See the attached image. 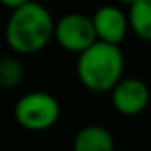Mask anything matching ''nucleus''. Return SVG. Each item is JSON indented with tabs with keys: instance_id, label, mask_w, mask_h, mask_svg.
Masks as SVG:
<instances>
[{
	"instance_id": "1",
	"label": "nucleus",
	"mask_w": 151,
	"mask_h": 151,
	"mask_svg": "<svg viewBox=\"0 0 151 151\" xmlns=\"http://www.w3.org/2000/svg\"><path fill=\"white\" fill-rule=\"evenodd\" d=\"M55 19L51 12L39 2L30 0L11 16L5 25V40L14 53L34 55L42 51L53 39Z\"/></svg>"
},
{
	"instance_id": "2",
	"label": "nucleus",
	"mask_w": 151,
	"mask_h": 151,
	"mask_svg": "<svg viewBox=\"0 0 151 151\" xmlns=\"http://www.w3.org/2000/svg\"><path fill=\"white\" fill-rule=\"evenodd\" d=\"M125 56L119 46L95 42L77 55L76 74L81 84L91 93H111L123 79Z\"/></svg>"
},
{
	"instance_id": "3",
	"label": "nucleus",
	"mask_w": 151,
	"mask_h": 151,
	"mask_svg": "<svg viewBox=\"0 0 151 151\" xmlns=\"http://www.w3.org/2000/svg\"><path fill=\"white\" fill-rule=\"evenodd\" d=\"M60 118L58 100L46 91H32L23 95L14 106V119L30 132L51 128Z\"/></svg>"
},
{
	"instance_id": "4",
	"label": "nucleus",
	"mask_w": 151,
	"mask_h": 151,
	"mask_svg": "<svg viewBox=\"0 0 151 151\" xmlns=\"http://www.w3.org/2000/svg\"><path fill=\"white\" fill-rule=\"evenodd\" d=\"M53 39L69 53L81 55L90 46L97 42L95 28L91 23V16L81 14V12H69L63 14L55 23V34Z\"/></svg>"
},
{
	"instance_id": "5",
	"label": "nucleus",
	"mask_w": 151,
	"mask_h": 151,
	"mask_svg": "<svg viewBox=\"0 0 151 151\" xmlns=\"http://www.w3.org/2000/svg\"><path fill=\"white\" fill-rule=\"evenodd\" d=\"M114 109L121 116H137L150 104L151 93L144 81L137 77H123L111 91Z\"/></svg>"
},
{
	"instance_id": "6",
	"label": "nucleus",
	"mask_w": 151,
	"mask_h": 151,
	"mask_svg": "<svg viewBox=\"0 0 151 151\" xmlns=\"http://www.w3.org/2000/svg\"><path fill=\"white\" fill-rule=\"evenodd\" d=\"M95 35L99 42L119 46L128 34V18L116 5H102L91 16Z\"/></svg>"
},
{
	"instance_id": "7",
	"label": "nucleus",
	"mask_w": 151,
	"mask_h": 151,
	"mask_svg": "<svg viewBox=\"0 0 151 151\" xmlns=\"http://www.w3.org/2000/svg\"><path fill=\"white\" fill-rule=\"evenodd\" d=\"M74 151H114L113 134L102 125H86L74 137Z\"/></svg>"
},
{
	"instance_id": "8",
	"label": "nucleus",
	"mask_w": 151,
	"mask_h": 151,
	"mask_svg": "<svg viewBox=\"0 0 151 151\" xmlns=\"http://www.w3.org/2000/svg\"><path fill=\"white\" fill-rule=\"evenodd\" d=\"M128 28L139 39L151 42V0H135L128 7Z\"/></svg>"
},
{
	"instance_id": "9",
	"label": "nucleus",
	"mask_w": 151,
	"mask_h": 151,
	"mask_svg": "<svg viewBox=\"0 0 151 151\" xmlns=\"http://www.w3.org/2000/svg\"><path fill=\"white\" fill-rule=\"evenodd\" d=\"M25 79V67L16 56H0V88L14 90Z\"/></svg>"
},
{
	"instance_id": "10",
	"label": "nucleus",
	"mask_w": 151,
	"mask_h": 151,
	"mask_svg": "<svg viewBox=\"0 0 151 151\" xmlns=\"http://www.w3.org/2000/svg\"><path fill=\"white\" fill-rule=\"evenodd\" d=\"M30 0H0V4L4 5V7H7V9H11V11H16V9H19L21 5H25V4H28Z\"/></svg>"
},
{
	"instance_id": "11",
	"label": "nucleus",
	"mask_w": 151,
	"mask_h": 151,
	"mask_svg": "<svg viewBox=\"0 0 151 151\" xmlns=\"http://www.w3.org/2000/svg\"><path fill=\"white\" fill-rule=\"evenodd\" d=\"M118 2H119V4H123V5H127V7H130L135 0H118Z\"/></svg>"
}]
</instances>
